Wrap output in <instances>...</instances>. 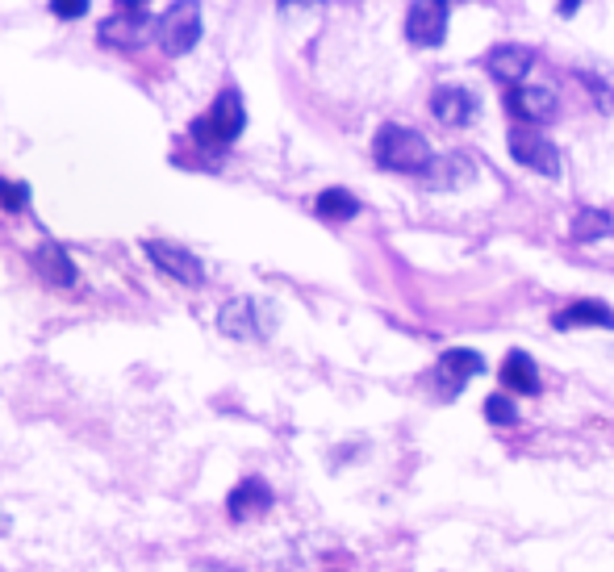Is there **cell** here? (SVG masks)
I'll use <instances>...</instances> for the list:
<instances>
[{"instance_id":"18","label":"cell","mask_w":614,"mask_h":572,"mask_svg":"<svg viewBox=\"0 0 614 572\" xmlns=\"http://www.w3.org/2000/svg\"><path fill=\"white\" fill-rule=\"evenodd\" d=\"M314 209H318V218H326V222H347V218H356L360 213V201L351 197L347 188H326Z\"/></svg>"},{"instance_id":"12","label":"cell","mask_w":614,"mask_h":572,"mask_svg":"<svg viewBox=\"0 0 614 572\" xmlns=\"http://www.w3.org/2000/svg\"><path fill=\"white\" fill-rule=\"evenodd\" d=\"M268 506H272V489H268V481H259V476H247V481L234 485V493L226 497L230 518H239V522H247V518H255V514H264Z\"/></svg>"},{"instance_id":"6","label":"cell","mask_w":614,"mask_h":572,"mask_svg":"<svg viewBox=\"0 0 614 572\" xmlns=\"http://www.w3.org/2000/svg\"><path fill=\"white\" fill-rule=\"evenodd\" d=\"M447 17H452V9L443 0H418L406 13V38L414 46H439L447 38Z\"/></svg>"},{"instance_id":"17","label":"cell","mask_w":614,"mask_h":572,"mask_svg":"<svg viewBox=\"0 0 614 572\" xmlns=\"http://www.w3.org/2000/svg\"><path fill=\"white\" fill-rule=\"evenodd\" d=\"M502 385H510V393H535L539 389V376L527 351H510L506 364H502Z\"/></svg>"},{"instance_id":"2","label":"cell","mask_w":614,"mask_h":572,"mask_svg":"<svg viewBox=\"0 0 614 572\" xmlns=\"http://www.w3.org/2000/svg\"><path fill=\"white\" fill-rule=\"evenodd\" d=\"M243 126H247V113H243L239 92L226 88V92H218V101L209 105L188 130H193V138L201 142V147L218 151V147H230V142L243 134Z\"/></svg>"},{"instance_id":"11","label":"cell","mask_w":614,"mask_h":572,"mask_svg":"<svg viewBox=\"0 0 614 572\" xmlns=\"http://www.w3.org/2000/svg\"><path fill=\"white\" fill-rule=\"evenodd\" d=\"M431 113L439 117L443 126H468L472 117L481 113V101L472 97L468 88H435V97H431Z\"/></svg>"},{"instance_id":"9","label":"cell","mask_w":614,"mask_h":572,"mask_svg":"<svg viewBox=\"0 0 614 572\" xmlns=\"http://www.w3.org/2000/svg\"><path fill=\"white\" fill-rule=\"evenodd\" d=\"M147 255H151V264H155L159 272H168V276L180 280V284H201V280H205L201 259H197L193 251L176 247V243H159V238H151V243H147Z\"/></svg>"},{"instance_id":"16","label":"cell","mask_w":614,"mask_h":572,"mask_svg":"<svg viewBox=\"0 0 614 572\" xmlns=\"http://www.w3.org/2000/svg\"><path fill=\"white\" fill-rule=\"evenodd\" d=\"M38 272L51 280V284H72L76 280V268H72V255H67L59 243H42L38 255H34Z\"/></svg>"},{"instance_id":"8","label":"cell","mask_w":614,"mask_h":572,"mask_svg":"<svg viewBox=\"0 0 614 572\" xmlns=\"http://www.w3.org/2000/svg\"><path fill=\"white\" fill-rule=\"evenodd\" d=\"M222 330L234 339H264L268 335V309L259 305L255 297H239L222 309Z\"/></svg>"},{"instance_id":"14","label":"cell","mask_w":614,"mask_h":572,"mask_svg":"<svg viewBox=\"0 0 614 572\" xmlns=\"http://www.w3.org/2000/svg\"><path fill=\"white\" fill-rule=\"evenodd\" d=\"M485 368V360L477 351H443V360H439V380H443V393L452 397L468 376H477Z\"/></svg>"},{"instance_id":"13","label":"cell","mask_w":614,"mask_h":572,"mask_svg":"<svg viewBox=\"0 0 614 572\" xmlns=\"http://www.w3.org/2000/svg\"><path fill=\"white\" fill-rule=\"evenodd\" d=\"M552 322H556V330H573V326H610L614 330V309L585 297V301H573L569 309H560Z\"/></svg>"},{"instance_id":"5","label":"cell","mask_w":614,"mask_h":572,"mask_svg":"<svg viewBox=\"0 0 614 572\" xmlns=\"http://www.w3.org/2000/svg\"><path fill=\"white\" fill-rule=\"evenodd\" d=\"M510 155L523 163V168L531 172H543V176H556L560 172V151H556V142L552 138H543L539 130H527V126H518L510 130Z\"/></svg>"},{"instance_id":"19","label":"cell","mask_w":614,"mask_h":572,"mask_svg":"<svg viewBox=\"0 0 614 572\" xmlns=\"http://www.w3.org/2000/svg\"><path fill=\"white\" fill-rule=\"evenodd\" d=\"M610 213L606 209H581L577 218H573V238L577 243H594V238H602V234H610Z\"/></svg>"},{"instance_id":"3","label":"cell","mask_w":614,"mask_h":572,"mask_svg":"<svg viewBox=\"0 0 614 572\" xmlns=\"http://www.w3.org/2000/svg\"><path fill=\"white\" fill-rule=\"evenodd\" d=\"M155 34H159V46L168 55H188L201 42V9L188 5V0L168 5V9H163V17H159Z\"/></svg>"},{"instance_id":"10","label":"cell","mask_w":614,"mask_h":572,"mask_svg":"<svg viewBox=\"0 0 614 572\" xmlns=\"http://www.w3.org/2000/svg\"><path fill=\"white\" fill-rule=\"evenodd\" d=\"M485 67H489L493 80H502L506 88H518L527 80V71L535 67V51L531 46H514V42L493 46V51L485 55Z\"/></svg>"},{"instance_id":"4","label":"cell","mask_w":614,"mask_h":572,"mask_svg":"<svg viewBox=\"0 0 614 572\" xmlns=\"http://www.w3.org/2000/svg\"><path fill=\"white\" fill-rule=\"evenodd\" d=\"M151 30H155V21H151L147 5H117L113 17L101 26V42L105 46H122V51H134V46L147 42Z\"/></svg>"},{"instance_id":"21","label":"cell","mask_w":614,"mask_h":572,"mask_svg":"<svg viewBox=\"0 0 614 572\" xmlns=\"http://www.w3.org/2000/svg\"><path fill=\"white\" fill-rule=\"evenodd\" d=\"M26 201H30V188L26 184L0 180V205H5V209H26Z\"/></svg>"},{"instance_id":"23","label":"cell","mask_w":614,"mask_h":572,"mask_svg":"<svg viewBox=\"0 0 614 572\" xmlns=\"http://www.w3.org/2000/svg\"><path fill=\"white\" fill-rule=\"evenodd\" d=\"M9 527H13V522H9V514L0 510V535H9Z\"/></svg>"},{"instance_id":"15","label":"cell","mask_w":614,"mask_h":572,"mask_svg":"<svg viewBox=\"0 0 614 572\" xmlns=\"http://www.w3.org/2000/svg\"><path fill=\"white\" fill-rule=\"evenodd\" d=\"M477 180V163L468 155H447V159H435L431 172H427V184L431 188H464Z\"/></svg>"},{"instance_id":"1","label":"cell","mask_w":614,"mask_h":572,"mask_svg":"<svg viewBox=\"0 0 614 572\" xmlns=\"http://www.w3.org/2000/svg\"><path fill=\"white\" fill-rule=\"evenodd\" d=\"M372 155H376V163H381V168L401 172V176H427L431 163H435L427 138L406 130V126H381V130H376Z\"/></svg>"},{"instance_id":"22","label":"cell","mask_w":614,"mask_h":572,"mask_svg":"<svg viewBox=\"0 0 614 572\" xmlns=\"http://www.w3.org/2000/svg\"><path fill=\"white\" fill-rule=\"evenodd\" d=\"M51 13H55V17H84V13H88V5H59V0H55Z\"/></svg>"},{"instance_id":"20","label":"cell","mask_w":614,"mask_h":572,"mask_svg":"<svg viewBox=\"0 0 614 572\" xmlns=\"http://www.w3.org/2000/svg\"><path fill=\"white\" fill-rule=\"evenodd\" d=\"M485 418H489L493 426H510V422L518 418V410H514L510 397H489V401H485Z\"/></svg>"},{"instance_id":"7","label":"cell","mask_w":614,"mask_h":572,"mask_svg":"<svg viewBox=\"0 0 614 572\" xmlns=\"http://www.w3.org/2000/svg\"><path fill=\"white\" fill-rule=\"evenodd\" d=\"M506 113L518 117V122H548L556 117V92L543 88V84H518V88H506Z\"/></svg>"}]
</instances>
